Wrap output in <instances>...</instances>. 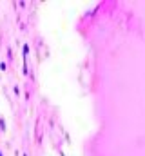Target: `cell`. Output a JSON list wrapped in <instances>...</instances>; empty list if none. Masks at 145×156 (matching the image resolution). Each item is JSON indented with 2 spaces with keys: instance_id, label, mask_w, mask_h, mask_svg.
I'll return each mask as SVG.
<instances>
[{
  "instance_id": "cell-3",
  "label": "cell",
  "mask_w": 145,
  "mask_h": 156,
  "mask_svg": "<svg viewBox=\"0 0 145 156\" xmlns=\"http://www.w3.org/2000/svg\"><path fill=\"white\" fill-rule=\"evenodd\" d=\"M0 156H4V153H2V151H0Z\"/></svg>"
},
{
  "instance_id": "cell-2",
  "label": "cell",
  "mask_w": 145,
  "mask_h": 156,
  "mask_svg": "<svg viewBox=\"0 0 145 156\" xmlns=\"http://www.w3.org/2000/svg\"><path fill=\"white\" fill-rule=\"evenodd\" d=\"M0 129L6 131V122H4V120H0Z\"/></svg>"
},
{
  "instance_id": "cell-1",
  "label": "cell",
  "mask_w": 145,
  "mask_h": 156,
  "mask_svg": "<svg viewBox=\"0 0 145 156\" xmlns=\"http://www.w3.org/2000/svg\"><path fill=\"white\" fill-rule=\"evenodd\" d=\"M29 55V46H27V44H24V58H26Z\"/></svg>"
}]
</instances>
